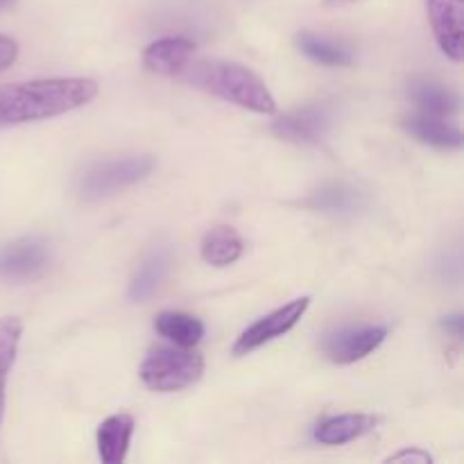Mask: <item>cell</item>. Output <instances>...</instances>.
<instances>
[{
	"instance_id": "5",
	"label": "cell",
	"mask_w": 464,
	"mask_h": 464,
	"mask_svg": "<svg viewBox=\"0 0 464 464\" xmlns=\"http://www.w3.org/2000/svg\"><path fill=\"white\" fill-rule=\"evenodd\" d=\"M308 304H311V297H297L293 302L284 304L281 308H276V311L267 313L266 317L256 320L252 326H247L234 344L236 356H247V353L256 352L263 344L272 343V340L293 331L304 317V313L308 311Z\"/></svg>"
},
{
	"instance_id": "16",
	"label": "cell",
	"mask_w": 464,
	"mask_h": 464,
	"mask_svg": "<svg viewBox=\"0 0 464 464\" xmlns=\"http://www.w3.org/2000/svg\"><path fill=\"white\" fill-rule=\"evenodd\" d=\"M411 98L417 104V109H420V113L435 118L456 116L458 107H460V100H458V95L451 89L430 80L412 82Z\"/></svg>"
},
{
	"instance_id": "1",
	"label": "cell",
	"mask_w": 464,
	"mask_h": 464,
	"mask_svg": "<svg viewBox=\"0 0 464 464\" xmlns=\"http://www.w3.org/2000/svg\"><path fill=\"white\" fill-rule=\"evenodd\" d=\"M95 95L98 84L89 77H50L0 84V130L75 111Z\"/></svg>"
},
{
	"instance_id": "7",
	"label": "cell",
	"mask_w": 464,
	"mask_h": 464,
	"mask_svg": "<svg viewBox=\"0 0 464 464\" xmlns=\"http://www.w3.org/2000/svg\"><path fill=\"white\" fill-rule=\"evenodd\" d=\"M385 338H388L385 326H344L326 335L322 349L334 365H352L376 352Z\"/></svg>"
},
{
	"instance_id": "23",
	"label": "cell",
	"mask_w": 464,
	"mask_h": 464,
	"mask_svg": "<svg viewBox=\"0 0 464 464\" xmlns=\"http://www.w3.org/2000/svg\"><path fill=\"white\" fill-rule=\"evenodd\" d=\"M442 326L447 334H451L453 338H462V315H449L442 320Z\"/></svg>"
},
{
	"instance_id": "21",
	"label": "cell",
	"mask_w": 464,
	"mask_h": 464,
	"mask_svg": "<svg viewBox=\"0 0 464 464\" xmlns=\"http://www.w3.org/2000/svg\"><path fill=\"white\" fill-rule=\"evenodd\" d=\"M16 57H18L16 41L9 39V36H5V34H0V72L7 71V68L16 62Z\"/></svg>"
},
{
	"instance_id": "19",
	"label": "cell",
	"mask_w": 464,
	"mask_h": 464,
	"mask_svg": "<svg viewBox=\"0 0 464 464\" xmlns=\"http://www.w3.org/2000/svg\"><path fill=\"white\" fill-rule=\"evenodd\" d=\"M306 204L315 211L331 213V216H349L362 207V193L347 184H329L315 190Z\"/></svg>"
},
{
	"instance_id": "14",
	"label": "cell",
	"mask_w": 464,
	"mask_h": 464,
	"mask_svg": "<svg viewBox=\"0 0 464 464\" xmlns=\"http://www.w3.org/2000/svg\"><path fill=\"white\" fill-rule=\"evenodd\" d=\"M245 243L234 227L218 225L207 231L202 240V258L204 263L213 267L234 266L243 256Z\"/></svg>"
},
{
	"instance_id": "12",
	"label": "cell",
	"mask_w": 464,
	"mask_h": 464,
	"mask_svg": "<svg viewBox=\"0 0 464 464\" xmlns=\"http://www.w3.org/2000/svg\"><path fill=\"white\" fill-rule=\"evenodd\" d=\"M131 435H134V417L121 412L111 415L98 426L95 442H98L100 460L104 464H122L130 451Z\"/></svg>"
},
{
	"instance_id": "11",
	"label": "cell",
	"mask_w": 464,
	"mask_h": 464,
	"mask_svg": "<svg viewBox=\"0 0 464 464\" xmlns=\"http://www.w3.org/2000/svg\"><path fill=\"white\" fill-rule=\"evenodd\" d=\"M379 426V417L367 415V412H349V415L326 417L324 421L315 426L313 438L326 447H340V444L353 442L362 435L372 433Z\"/></svg>"
},
{
	"instance_id": "22",
	"label": "cell",
	"mask_w": 464,
	"mask_h": 464,
	"mask_svg": "<svg viewBox=\"0 0 464 464\" xmlns=\"http://www.w3.org/2000/svg\"><path fill=\"white\" fill-rule=\"evenodd\" d=\"M388 462H417V464H430L433 462V456H429L421 449L412 447V449H403V451L394 453V456L388 458Z\"/></svg>"
},
{
	"instance_id": "25",
	"label": "cell",
	"mask_w": 464,
	"mask_h": 464,
	"mask_svg": "<svg viewBox=\"0 0 464 464\" xmlns=\"http://www.w3.org/2000/svg\"><path fill=\"white\" fill-rule=\"evenodd\" d=\"M12 3H14V0H0V9L7 7V5H12Z\"/></svg>"
},
{
	"instance_id": "13",
	"label": "cell",
	"mask_w": 464,
	"mask_h": 464,
	"mask_svg": "<svg viewBox=\"0 0 464 464\" xmlns=\"http://www.w3.org/2000/svg\"><path fill=\"white\" fill-rule=\"evenodd\" d=\"M170 270V252L166 247H157L139 263L134 276L130 281V295L131 302H145L152 297L159 288H161L163 279Z\"/></svg>"
},
{
	"instance_id": "9",
	"label": "cell",
	"mask_w": 464,
	"mask_h": 464,
	"mask_svg": "<svg viewBox=\"0 0 464 464\" xmlns=\"http://www.w3.org/2000/svg\"><path fill=\"white\" fill-rule=\"evenodd\" d=\"M430 27L442 53L462 62V9L464 0H426Z\"/></svg>"
},
{
	"instance_id": "3",
	"label": "cell",
	"mask_w": 464,
	"mask_h": 464,
	"mask_svg": "<svg viewBox=\"0 0 464 464\" xmlns=\"http://www.w3.org/2000/svg\"><path fill=\"white\" fill-rule=\"evenodd\" d=\"M157 161L150 154H131V157L107 159V161L91 163L77 177V195L86 202L111 198L118 190L143 181L154 170Z\"/></svg>"
},
{
	"instance_id": "17",
	"label": "cell",
	"mask_w": 464,
	"mask_h": 464,
	"mask_svg": "<svg viewBox=\"0 0 464 464\" xmlns=\"http://www.w3.org/2000/svg\"><path fill=\"white\" fill-rule=\"evenodd\" d=\"M154 329L159 331V335L170 340L175 347H184V349L195 347V344L204 338L202 320L179 311L159 313L157 320H154Z\"/></svg>"
},
{
	"instance_id": "4",
	"label": "cell",
	"mask_w": 464,
	"mask_h": 464,
	"mask_svg": "<svg viewBox=\"0 0 464 464\" xmlns=\"http://www.w3.org/2000/svg\"><path fill=\"white\" fill-rule=\"evenodd\" d=\"M204 361L184 347H159L145 356L140 381L154 392H177L202 379Z\"/></svg>"
},
{
	"instance_id": "15",
	"label": "cell",
	"mask_w": 464,
	"mask_h": 464,
	"mask_svg": "<svg viewBox=\"0 0 464 464\" xmlns=\"http://www.w3.org/2000/svg\"><path fill=\"white\" fill-rule=\"evenodd\" d=\"M406 130L415 136L421 143H429L433 148L442 150H456L462 148V131L456 125L447 121V118L426 116V113H417V116L408 118Z\"/></svg>"
},
{
	"instance_id": "10",
	"label": "cell",
	"mask_w": 464,
	"mask_h": 464,
	"mask_svg": "<svg viewBox=\"0 0 464 464\" xmlns=\"http://www.w3.org/2000/svg\"><path fill=\"white\" fill-rule=\"evenodd\" d=\"M193 41L184 36H166V39L152 41L143 50V66L157 75H179L193 57Z\"/></svg>"
},
{
	"instance_id": "6",
	"label": "cell",
	"mask_w": 464,
	"mask_h": 464,
	"mask_svg": "<svg viewBox=\"0 0 464 464\" xmlns=\"http://www.w3.org/2000/svg\"><path fill=\"white\" fill-rule=\"evenodd\" d=\"M50 266V245L39 236L0 245V279L27 281L44 275Z\"/></svg>"
},
{
	"instance_id": "8",
	"label": "cell",
	"mask_w": 464,
	"mask_h": 464,
	"mask_svg": "<svg viewBox=\"0 0 464 464\" xmlns=\"http://www.w3.org/2000/svg\"><path fill=\"white\" fill-rule=\"evenodd\" d=\"M334 116L326 107L320 104H308V107L295 109V111L284 113L272 122V134L276 139L290 140V143H320L329 131Z\"/></svg>"
},
{
	"instance_id": "20",
	"label": "cell",
	"mask_w": 464,
	"mask_h": 464,
	"mask_svg": "<svg viewBox=\"0 0 464 464\" xmlns=\"http://www.w3.org/2000/svg\"><path fill=\"white\" fill-rule=\"evenodd\" d=\"M297 45L308 59L322 63V66H352L353 63V53L347 45L338 44L329 36L315 34V32H302L297 36Z\"/></svg>"
},
{
	"instance_id": "2",
	"label": "cell",
	"mask_w": 464,
	"mask_h": 464,
	"mask_svg": "<svg viewBox=\"0 0 464 464\" xmlns=\"http://www.w3.org/2000/svg\"><path fill=\"white\" fill-rule=\"evenodd\" d=\"M179 75H184V80L198 89L247 111L263 113V116L276 111V100L272 91L252 68L243 63L227 62V59H199V62L186 63Z\"/></svg>"
},
{
	"instance_id": "18",
	"label": "cell",
	"mask_w": 464,
	"mask_h": 464,
	"mask_svg": "<svg viewBox=\"0 0 464 464\" xmlns=\"http://www.w3.org/2000/svg\"><path fill=\"white\" fill-rule=\"evenodd\" d=\"M21 335L23 322L18 317H0V426L5 420V403H7V379L16 361Z\"/></svg>"
},
{
	"instance_id": "24",
	"label": "cell",
	"mask_w": 464,
	"mask_h": 464,
	"mask_svg": "<svg viewBox=\"0 0 464 464\" xmlns=\"http://www.w3.org/2000/svg\"><path fill=\"white\" fill-rule=\"evenodd\" d=\"M324 7H344V5H353V3H361V0H322Z\"/></svg>"
}]
</instances>
